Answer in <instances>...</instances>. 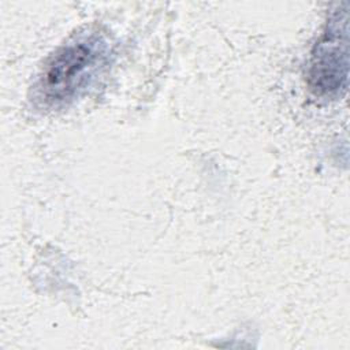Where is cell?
Returning a JSON list of instances; mask_svg holds the SVG:
<instances>
[{
	"instance_id": "cell-1",
	"label": "cell",
	"mask_w": 350,
	"mask_h": 350,
	"mask_svg": "<svg viewBox=\"0 0 350 350\" xmlns=\"http://www.w3.org/2000/svg\"><path fill=\"white\" fill-rule=\"evenodd\" d=\"M109 55V44L101 33H77L45 62L36 83V97L49 108L71 104L105 68Z\"/></svg>"
},
{
	"instance_id": "cell-2",
	"label": "cell",
	"mask_w": 350,
	"mask_h": 350,
	"mask_svg": "<svg viewBox=\"0 0 350 350\" xmlns=\"http://www.w3.org/2000/svg\"><path fill=\"white\" fill-rule=\"evenodd\" d=\"M349 8L339 4L329 14L325 30L312 49L308 83L316 96L336 98L347 88Z\"/></svg>"
}]
</instances>
